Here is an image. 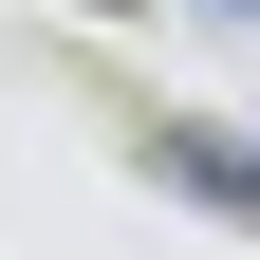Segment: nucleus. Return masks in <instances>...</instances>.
<instances>
[{"mask_svg":"<svg viewBox=\"0 0 260 260\" xmlns=\"http://www.w3.org/2000/svg\"><path fill=\"white\" fill-rule=\"evenodd\" d=\"M149 186H186V205H223V223L260 242V149H242V130H205V112H168V130H149Z\"/></svg>","mask_w":260,"mask_h":260,"instance_id":"obj_1","label":"nucleus"},{"mask_svg":"<svg viewBox=\"0 0 260 260\" xmlns=\"http://www.w3.org/2000/svg\"><path fill=\"white\" fill-rule=\"evenodd\" d=\"M93 19H130V0H93Z\"/></svg>","mask_w":260,"mask_h":260,"instance_id":"obj_2","label":"nucleus"}]
</instances>
